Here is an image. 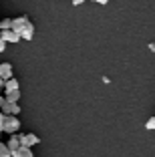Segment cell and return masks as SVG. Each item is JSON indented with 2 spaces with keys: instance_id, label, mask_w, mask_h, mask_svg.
Returning a JSON list of instances; mask_svg holds the SVG:
<instances>
[{
  "instance_id": "obj_9",
  "label": "cell",
  "mask_w": 155,
  "mask_h": 157,
  "mask_svg": "<svg viewBox=\"0 0 155 157\" xmlns=\"http://www.w3.org/2000/svg\"><path fill=\"white\" fill-rule=\"evenodd\" d=\"M4 99L8 103H18L20 101V91H4Z\"/></svg>"
},
{
  "instance_id": "obj_3",
  "label": "cell",
  "mask_w": 155,
  "mask_h": 157,
  "mask_svg": "<svg viewBox=\"0 0 155 157\" xmlns=\"http://www.w3.org/2000/svg\"><path fill=\"white\" fill-rule=\"evenodd\" d=\"M28 22H32V20L28 18L26 14H22V16H16V18L12 20V30H14L16 34H20L24 28H26V24H28ZM20 38H22V36H20Z\"/></svg>"
},
{
  "instance_id": "obj_1",
  "label": "cell",
  "mask_w": 155,
  "mask_h": 157,
  "mask_svg": "<svg viewBox=\"0 0 155 157\" xmlns=\"http://www.w3.org/2000/svg\"><path fill=\"white\" fill-rule=\"evenodd\" d=\"M20 131V121L16 115H6L4 117V125H2V133L8 135H16Z\"/></svg>"
},
{
  "instance_id": "obj_4",
  "label": "cell",
  "mask_w": 155,
  "mask_h": 157,
  "mask_svg": "<svg viewBox=\"0 0 155 157\" xmlns=\"http://www.w3.org/2000/svg\"><path fill=\"white\" fill-rule=\"evenodd\" d=\"M0 78H2V81H10V78H14L12 65H10V63H0Z\"/></svg>"
},
{
  "instance_id": "obj_11",
  "label": "cell",
  "mask_w": 155,
  "mask_h": 157,
  "mask_svg": "<svg viewBox=\"0 0 155 157\" xmlns=\"http://www.w3.org/2000/svg\"><path fill=\"white\" fill-rule=\"evenodd\" d=\"M4 91H20V85H18V81H16V78H10V81H6V87H4Z\"/></svg>"
},
{
  "instance_id": "obj_17",
  "label": "cell",
  "mask_w": 155,
  "mask_h": 157,
  "mask_svg": "<svg viewBox=\"0 0 155 157\" xmlns=\"http://www.w3.org/2000/svg\"><path fill=\"white\" fill-rule=\"evenodd\" d=\"M91 2H97V4H107L109 0H91Z\"/></svg>"
},
{
  "instance_id": "obj_16",
  "label": "cell",
  "mask_w": 155,
  "mask_h": 157,
  "mask_svg": "<svg viewBox=\"0 0 155 157\" xmlns=\"http://www.w3.org/2000/svg\"><path fill=\"white\" fill-rule=\"evenodd\" d=\"M4 51H6V42L0 38V52H4Z\"/></svg>"
},
{
  "instance_id": "obj_10",
  "label": "cell",
  "mask_w": 155,
  "mask_h": 157,
  "mask_svg": "<svg viewBox=\"0 0 155 157\" xmlns=\"http://www.w3.org/2000/svg\"><path fill=\"white\" fill-rule=\"evenodd\" d=\"M12 157H34V153H32V149H28V147H20L16 153H12Z\"/></svg>"
},
{
  "instance_id": "obj_14",
  "label": "cell",
  "mask_w": 155,
  "mask_h": 157,
  "mask_svg": "<svg viewBox=\"0 0 155 157\" xmlns=\"http://www.w3.org/2000/svg\"><path fill=\"white\" fill-rule=\"evenodd\" d=\"M145 129H149V131H153V129H155V117H151V119L145 123Z\"/></svg>"
},
{
  "instance_id": "obj_2",
  "label": "cell",
  "mask_w": 155,
  "mask_h": 157,
  "mask_svg": "<svg viewBox=\"0 0 155 157\" xmlns=\"http://www.w3.org/2000/svg\"><path fill=\"white\" fill-rule=\"evenodd\" d=\"M18 137H20L22 147H28V149H32L34 145L41 143V137H38V135H34V133H18Z\"/></svg>"
},
{
  "instance_id": "obj_5",
  "label": "cell",
  "mask_w": 155,
  "mask_h": 157,
  "mask_svg": "<svg viewBox=\"0 0 155 157\" xmlns=\"http://www.w3.org/2000/svg\"><path fill=\"white\" fill-rule=\"evenodd\" d=\"M0 113H4V115H16V117H18L20 107H18V103H8V101H6V105H2V109H0Z\"/></svg>"
},
{
  "instance_id": "obj_12",
  "label": "cell",
  "mask_w": 155,
  "mask_h": 157,
  "mask_svg": "<svg viewBox=\"0 0 155 157\" xmlns=\"http://www.w3.org/2000/svg\"><path fill=\"white\" fill-rule=\"evenodd\" d=\"M12 20L14 18H2L0 20V33L2 30H12Z\"/></svg>"
},
{
  "instance_id": "obj_13",
  "label": "cell",
  "mask_w": 155,
  "mask_h": 157,
  "mask_svg": "<svg viewBox=\"0 0 155 157\" xmlns=\"http://www.w3.org/2000/svg\"><path fill=\"white\" fill-rule=\"evenodd\" d=\"M0 157H12V153H10L8 145L2 143V141H0Z\"/></svg>"
},
{
  "instance_id": "obj_7",
  "label": "cell",
  "mask_w": 155,
  "mask_h": 157,
  "mask_svg": "<svg viewBox=\"0 0 155 157\" xmlns=\"http://www.w3.org/2000/svg\"><path fill=\"white\" fill-rule=\"evenodd\" d=\"M6 145H8L10 153H16V151H18V149L22 147V143H20V137H18V133H16V135H12V137L8 139V143H6Z\"/></svg>"
},
{
  "instance_id": "obj_6",
  "label": "cell",
  "mask_w": 155,
  "mask_h": 157,
  "mask_svg": "<svg viewBox=\"0 0 155 157\" xmlns=\"http://www.w3.org/2000/svg\"><path fill=\"white\" fill-rule=\"evenodd\" d=\"M0 38H2L6 44H8V42H18V40H22V38H20V34H16L14 30H2V33H0Z\"/></svg>"
},
{
  "instance_id": "obj_18",
  "label": "cell",
  "mask_w": 155,
  "mask_h": 157,
  "mask_svg": "<svg viewBox=\"0 0 155 157\" xmlns=\"http://www.w3.org/2000/svg\"><path fill=\"white\" fill-rule=\"evenodd\" d=\"M83 2H85V0H73V4H75V6H81Z\"/></svg>"
},
{
  "instance_id": "obj_8",
  "label": "cell",
  "mask_w": 155,
  "mask_h": 157,
  "mask_svg": "<svg viewBox=\"0 0 155 157\" xmlns=\"http://www.w3.org/2000/svg\"><path fill=\"white\" fill-rule=\"evenodd\" d=\"M20 36H22V40H32V36H34V24L28 22L26 28H24L22 33H20Z\"/></svg>"
},
{
  "instance_id": "obj_15",
  "label": "cell",
  "mask_w": 155,
  "mask_h": 157,
  "mask_svg": "<svg viewBox=\"0 0 155 157\" xmlns=\"http://www.w3.org/2000/svg\"><path fill=\"white\" fill-rule=\"evenodd\" d=\"M4 113H0V133H2V125H4Z\"/></svg>"
}]
</instances>
